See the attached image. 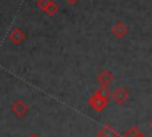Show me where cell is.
I'll return each mask as SVG.
<instances>
[{"instance_id":"obj_1","label":"cell","mask_w":152,"mask_h":137,"mask_svg":"<svg viewBox=\"0 0 152 137\" xmlns=\"http://www.w3.org/2000/svg\"><path fill=\"white\" fill-rule=\"evenodd\" d=\"M88 102H89V105H90V107H91L93 110H95V111H97V112H101V111H103V110L107 107V105H108V98L102 96V95H100V94H97V93L95 92V93L89 98Z\"/></svg>"},{"instance_id":"obj_2","label":"cell","mask_w":152,"mask_h":137,"mask_svg":"<svg viewBox=\"0 0 152 137\" xmlns=\"http://www.w3.org/2000/svg\"><path fill=\"white\" fill-rule=\"evenodd\" d=\"M10 110L17 118H24L28 112V106L23 99H17L10 105Z\"/></svg>"},{"instance_id":"obj_3","label":"cell","mask_w":152,"mask_h":137,"mask_svg":"<svg viewBox=\"0 0 152 137\" xmlns=\"http://www.w3.org/2000/svg\"><path fill=\"white\" fill-rule=\"evenodd\" d=\"M110 33H112L115 38L122 39V38H125V37L127 36V33H128V27H127V25H126L124 21L118 20V21L110 27Z\"/></svg>"},{"instance_id":"obj_4","label":"cell","mask_w":152,"mask_h":137,"mask_svg":"<svg viewBox=\"0 0 152 137\" xmlns=\"http://www.w3.org/2000/svg\"><path fill=\"white\" fill-rule=\"evenodd\" d=\"M112 98H113V100H114V102H115L116 105H122V104H125V102L128 100L129 93H128V91H127L125 87L119 86V87H116V89L112 93Z\"/></svg>"},{"instance_id":"obj_5","label":"cell","mask_w":152,"mask_h":137,"mask_svg":"<svg viewBox=\"0 0 152 137\" xmlns=\"http://www.w3.org/2000/svg\"><path fill=\"white\" fill-rule=\"evenodd\" d=\"M96 80H97V82H99L101 86L108 87V85H110V83L114 81V75H113V73H112L110 70H108V69H102V70L97 74Z\"/></svg>"},{"instance_id":"obj_6","label":"cell","mask_w":152,"mask_h":137,"mask_svg":"<svg viewBox=\"0 0 152 137\" xmlns=\"http://www.w3.org/2000/svg\"><path fill=\"white\" fill-rule=\"evenodd\" d=\"M25 38H26V35L20 27H13L8 33V39L13 44H20L21 42L25 41Z\"/></svg>"},{"instance_id":"obj_7","label":"cell","mask_w":152,"mask_h":137,"mask_svg":"<svg viewBox=\"0 0 152 137\" xmlns=\"http://www.w3.org/2000/svg\"><path fill=\"white\" fill-rule=\"evenodd\" d=\"M96 137H119V132L113 125L106 124L97 131Z\"/></svg>"},{"instance_id":"obj_8","label":"cell","mask_w":152,"mask_h":137,"mask_svg":"<svg viewBox=\"0 0 152 137\" xmlns=\"http://www.w3.org/2000/svg\"><path fill=\"white\" fill-rule=\"evenodd\" d=\"M120 137H146L141 130H139L137 126H131L122 136Z\"/></svg>"},{"instance_id":"obj_9","label":"cell","mask_w":152,"mask_h":137,"mask_svg":"<svg viewBox=\"0 0 152 137\" xmlns=\"http://www.w3.org/2000/svg\"><path fill=\"white\" fill-rule=\"evenodd\" d=\"M45 13L50 17H53L56 13H58V5L55 2V1H51L48 6V8L45 10Z\"/></svg>"},{"instance_id":"obj_10","label":"cell","mask_w":152,"mask_h":137,"mask_svg":"<svg viewBox=\"0 0 152 137\" xmlns=\"http://www.w3.org/2000/svg\"><path fill=\"white\" fill-rule=\"evenodd\" d=\"M52 0H37L36 1V6L42 11V12H45V10L48 8L49 4L51 2Z\"/></svg>"},{"instance_id":"obj_11","label":"cell","mask_w":152,"mask_h":137,"mask_svg":"<svg viewBox=\"0 0 152 137\" xmlns=\"http://www.w3.org/2000/svg\"><path fill=\"white\" fill-rule=\"evenodd\" d=\"M96 93L100 94V95H102V96H106V98H108V99H109V96L112 95V92L108 89V87H103V86H100V88L96 91Z\"/></svg>"},{"instance_id":"obj_12","label":"cell","mask_w":152,"mask_h":137,"mask_svg":"<svg viewBox=\"0 0 152 137\" xmlns=\"http://www.w3.org/2000/svg\"><path fill=\"white\" fill-rule=\"evenodd\" d=\"M68 5H70V6H72V5H75V4H77L80 0H64Z\"/></svg>"},{"instance_id":"obj_13","label":"cell","mask_w":152,"mask_h":137,"mask_svg":"<svg viewBox=\"0 0 152 137\" xmlns=\"http://www.w3.org/2000/svg\"><path fill=\"white\" fill-rule=\"evenodd\" d=\"M28 137H40V136H38L37 133H33V132H32V133L28 135Z\"/></svg>"},{"instance_id":"obj_14","label":"cell","mask_w":152,"mask_h":137,"mask_svg":"<svg viewBox=\"0 0 152 137\" xmlns=\"http://www.w3.org/2000/svg\"><path fill=\"white\" fill-rule=\"evenodd\" d=\"M150 127H151V129H152V120H151V122H150Z\"/></svg>"}]
</instances>
